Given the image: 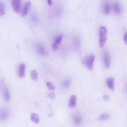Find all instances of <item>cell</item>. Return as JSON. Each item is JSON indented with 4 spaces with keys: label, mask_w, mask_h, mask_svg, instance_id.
<instances>
[{
    "label": "cell",
    "mask_w": 127,
    "mask_h": 127,
    "mask_svg": "<svg viewBox=\"0 0 127 127\" xmlns=\"http://www.w3.org/2000/svg\"><path fill=\"white\" fill-rule=\"evenodd\" d=\"M108 32L107 28L105 26H101L99 30V43L100 47H104L107 36Z\"/></svg>",
    "instance_id": "1"
},
{
    "label": "cell",
    "mask_w": 127,
    "mask_h": 127,
    "mask_svg": "<svg viewBox=\"0 0 127 127\" xmlns=\"http://www.w3.org/2000/svg\"><path fill=\"white\" fill-rule=\"evenodd\" d=\"M95 56L93 54H90L86 56L83 59V64L90 70L93 69V64Z\"/></svg>",
    "instance_id": "2"
},
{
    "label": "cell",
    "mask_w": 127,
    "mask_h": 127,
    "mask_svg": "<svg viewBox=\"0 0 127 127\" xmlns=\"http://www.w3.org/2000/svg\"><path fill=\"white\" fill-rule=\"evenodd\" d=\"M22 0H11V4L14 11L19 13L21 11Z\"/></svg>",
    "instance_id": "3"
},
{
    "label": "cell",
    "mask_w": 127,
    "mask_h": 127,
    "mask_svg": "<svg viewBox=\"0 0 127 127\" xmlns=\"http://www.w3.org/2000/svg\"><path fill=\"white\" fill-rule=\"evenodd\" d=\"M31 6V3L30 1H27L24 3L21 11L22 16H25L27 14L30 9Z\"/></svg>",
    "instance_id": "4"
},
{
    "label": "cell",
    "mask_w": 127,
    "mask_h": 127,
    "mask_svg": "<svg viewBox=\"0 0 127 127\" xmlns=\"http://www.w3.org/2000/svg\"><path fill=\"white\" fill-rule=\"evenodd\" d=\"M103 61L104 67L106 69L108 68L110 66V57L108 51L105 50L104 53Z\"/></svg>",
    "instance_id": "5"
},
{
    "label": "cell",
    "mask_w": 127,
    "mask_h": 127,
    "mask_svg": "<svg viewBox=\"0 0 127 127\" xmlns=\"http://www.w3.org/2000/svg\"><path fill=\"white\" fill-rule=\"evenodd\" d=\"M112 8L114 12L116 14H120L122 11V8L119 3L117 1L114 2L112 5Z\"/></svg>",
    "instance_id": "6"
},
{
    "label": "cell",
    "mask_w": 127,
    "mask_h": 127,
    "mask_svg": "<svg viewBox=\"0 0 127 127\" xmlns=\"http://www.w3.org/2000/svg\"><path fill=\"white\" fill-rule=\"evenodd\" d=\"M77 102V97L76 95H72L69 98L68 103V107L70 108H74L76 106Z\"/></svg>",
    "instance_id": "7"
},
{
    "label": "cell",
    "mask_w": 127,
    "mask_h": 127,
    "mask_svg": "<svg viewBox=\"0 0 127 127\" xmlns=\"http://www.w3.org/2000/svg\"><path fill=\"white\" fill-rule=\"evenodd\" d=\"M73 120L74 123L77 125L81 124L83 122L82 117L79 113H77L74 116Z\"/></svg>",
    "instance_id": "8"
},
{
    "label": "cell",
    "mask_w": 127,
    "mask_h": 127,
    "mask_svg": "<svg viewBox=\"0 0 127 127\" xmlns=\"http://www.w3.org/2000/svg\"><path fill=\"white\" fill-rule=\"evenodd\" d=\"M114 79L112 77H108L106 79V83L108 87L112 91H114Z\"/></svg>",
    "instance_id": "9"
},
{
    "label": "cell",
    "mask_w": 127,
    "mask_h": 127,
    "mask_svg": "<svg viewBox=\"0 0 127 127\" xmlns=\"http://www.w3.org/2000/svg\"><path fill=\"white\" fill-rule=\"evenodd\" d=\"M103 10L104 13L105 15H108L110 12V7L109 3L106 0L103 2Z\"/></svg>",
    "instance_id": "10"
},
{
    "label": "cell",
    "mask_w": 127,
    "mask_h": 127,
    "mask_svg": "<svg viewBox=\"0 0 127 127\" xmlns=\"http://www.w3.org/2000/svg\"><path fill=\"white\" fill-rule=\"evenodd\" d=\"M25 65L23 63L21 64L19 68V75L21 78L24 77L25 76Z\"/></svg>",
    "instance_id": "11"
},
{
    "label": "cell",
    "mask_w": 127,
    "mask_h": 127,
    "mask_svg": "<svg viewBox=\"0 0 127 127\" xmlns=\"http://www.w3.org/2000/svg\"><path fill=\"white\" fill-rule=\"evenodd\" d=\"M73 44L74 47L76 50H78L81 45V40L79 37L76 36L73 39Z\"/></svg>",
    "instance_id": "12"
},
{
    "label": "cell",
    "mask_w": 127,
    "mask_h": 127,
    "mask_svg": "<svg viewBox=\"0 0 127 127\" xmlns=\"http://www.w3.org/2000/svg\"><path fill=\"white\" fill-rule=\"evenodd\" d=\"M30 119L32 122L36 124H38L40 122V119L38 115L35 113L31 114Z\"/></svg>",
    "instance_id": "13"
},
{
    "label": "cell",
    "mask_w": 127,
    "mask_h": 127,
    "mask_svg": "<svg viewBox=\"0 0 127 127\" xmlns=\"http://www.w3.org/2000/svg\"><path fill=\"white\" fill-rule=\"evenodd\" d=\"M4 98L6 100L8 101L10 99V95L7 88L5 86L4 88Z\"/></svg>",
    "instance_id": "14"
},
{
    "label": "cell",
    "mask_w": 127,
    "mask_h": 127,
    "mask_svg": "<svg viewBox=\"0 0 127 127\" xmlns=\"http://www.w3.org/2000/svg\"><path fill=\"white\" fill-rule=\"evenodd\" d=\"M30 75L32 79L34 81H37L38 80V77L37 72L35 70L31 71Z\"/></svg>",
    "instance_id": "15"
},
{
    "label": "cell",
    "mask_w": 127,
    "mask_h": 127,
    "mask_svg": "<svg viewBox=\"0 0 127 127\" xmlns=\"http://www.w3.org/2000/svg\"><path fill=\"white\" fill-rule=\"evenodd\" d=\"M38 50L39 52L41 55L47 56L48 54L47 51L42 46H39L38 47Z\"/></svg>",
    "instance_id": "16"
},
{
    "label": "cell",
    "mask_w": 127,
    "mask_h": 127,
    "mask_svg": "<svg viewBox=\"0 0 127 127\" xmlns=\"http://www.w3.org/2000/svg\"><path fill=\"white\" fill-rule=\"evenodd\" d=\"M111 116L109 114L105 113L101 115L100 116L99 119L101 120L105 121L109 120Z\"/></svg>",
    "instance_id": "17"
},
{
    "label": "cell",
    "mask_w": 127,
    "mask_h": 127,
    "mask_svg": "<svg viewBox=\"0 0 127 127\" xmlns=\"http://www.w3.org/2000/svg\"><path fill=\"white\" fill-rule=\"evenodd\" d=\"M70 84V80L69 79H64L63 82L62 86L65 88H67L69 86Z\"/></svg>",
    "instance_id": "18"
},
{
    "label": "cell",
    "mask_w": 127,
    "mask_h": 127,
    "mask_svg": "<svg viewBox=\"0 0 127 127\" xmlns=\"http://www.w3.org/2000/svg\"><path fill=\"white\" fill-rule=\"evenodd\" d=\"M5 13V6L2 3H0V16L3 15Z\"/></svg>",
    "instance_id": "19"
},
{
    "label": "cell",
    "mask_w": 127,
    "mask_h": 127,
    "mask_svg": "<svg viewBox=\"0 0 127 127\" xmlns=\"http://www.w3.org/2000/svg\"><path fill=\"white\" fill-rule=\"evenodd\" d=\"M46 85L48 89L50 91H53L55 88V87L50 82H47L46 83Z\"/></svg>",
    "instance_id": "20"
},
{
    "label": "cell",
    "mask_w": 127,
    "mask_h": 127,
    "mask_svg": "<svg viewBox=\"0 0 127 127\" xmlns=\"http://www.w3.org/2000/svg\"><path fill=\"white\" fill-rule=\"evenodd\" d=\"M6 111H2L1 113L0 116L1 119L4 120L6 119L8 116V113Z\"/></svg>",
    "instance_id": "21"
},
{
    "label": "cell",
    "mask_w": 127,
    "mask_h": 127,
    "mask_svg": "<svg viewBox=\"0 0 127 127\" xmlns=\"http://www.w3.org/2000/svg\"><path fill=\"white\" fill-rule=\"evenodd\" d=\"M63 36L61 35L57 38L55 40V43L58 44H60L62 40Z\"/></svg>",
    "instance_id": "22"
},
{
    "label": "cell",
    "mask_w": 127,
    "mask_h": 127,
    "mask_svg": "<svg viewBox=\"0 0 127 127\" xmlns=\"http://www.w3.org/2000/svg\"><path fill=\"white\" fill-rule=\"evenodd\" d=\"M103 99L105 101H109L110 99V97L109 95H104L102 97Z\"/></svg>",
    "instance_id": "23"
},
{
    "label": "cell",
    "mask_w": 127,
    "mask_h": 127,
    "mask_svg": "<svg viewBox=\"0 0 127 127\" xmlns=\"http://www.w3.org/2000/svg\"><path fill=\"white\" fill-rule=\"evenodd\" d=\"M49 96L51 99L52 100L54 99L55 98V93L52 92H50L49 94Z\"/></svg>",
    "instance_id": "24"
},
{
    "label": "cell",
    "mask_w": 127,
    "mask_h": 127,
    "mask_svg": "<svg viewBox=\"0 0 127 127\" xmlns=\"http://www.w3.org/2000/svg\"><path fill=\"white\" fill-rule=\"evenodd\" d=\"M53 50L54 51H55L58 50L59 49V47L58 44L55 43L52 45Z\"/></svg>",
    "instance_id": "25"
},
{
    "label": "cell",
    "mask_w": 127,
    "mask_h": 127,
    "mask_svg": "<svg viewBox=\"0 0 127 127\" xmlns=\"http://www.w3.org/2000/svg\"><path fill=\"white\" fill-rule=\"evenodd\" d=\"M124 40L125 43L127 44V33L126 32L124 36Z\"/></svg>",
    "instance_id": "26"
},
{
    "label": "cell",
    "mask_w": 127,
    "mask_h": 127,
    "mask_svg": "<svg viewBox=\"0 0 127 127\" xmlns=\"http://www.w3.org/2000/svg\"><path fill=\"white\" fill-rule=\"evenodd\" d=\"M47 2L48 4L50 6L52 5V3L51 0H47Z\"/></svg>",
    "instance_id": "27"
}]
</instances>
